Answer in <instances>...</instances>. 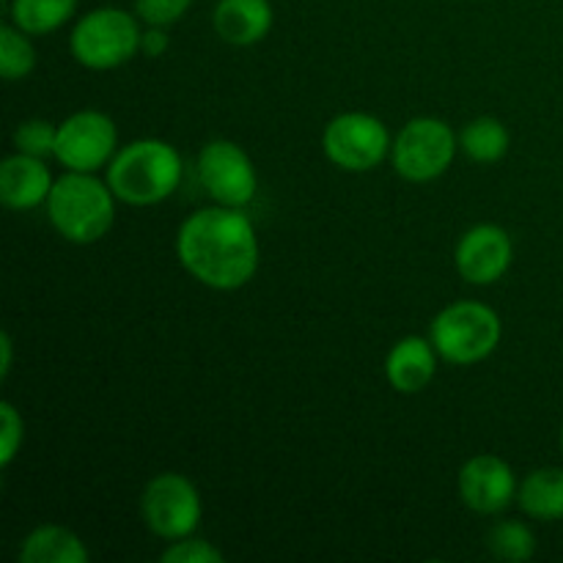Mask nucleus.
<instances>
[{"label":"nucleus","mask_w":563,"mask_h":563,"mask_svg":"<svg viewBox=\"0 0 563 563\" xmlns=\"http://www.w3.org/2000/svg\"><path fill=\"white\" fill-rule=\"evenodd\" d=\"M179 262L198 284L218 291L242 289L258 269V236L236 207L198 209L176 234Z\"/></svg>","instance_id":"1"},{"label":"nucleus","mask_w":563,"mask_h":563,"mask_svg":"<svg viewBox=\"0 0 563 563\" xmlns=\"http://www.w3.org/2000/svg\"><path fill=\"white\" fill-rule=\"evenodd\" d=\"M181 181V157L170 143L141 137L115 152L108 165V185L130 207H154L176 192Z\"/></svg>","instance_id":"2"},{"label":"nucleus","mask_w":563,"mask_h":563,"mask_svg":"<svg viewBox=\"0 0 563 563\" xmlns=\"http://www.w3.org/2000/svg\"><path fill=\"white\" fill-rule=\"evenodd\" d=\"M115 201L108 181H99L93 174L66 170L55 179L47 198V218L64 240L75 245L99 242L115 220Z\"/></svg>","instance_id":"3"},{"label":"nucleus","mask_w":563,"mask_h":563,"mask_svg":"<svg viewBox=\"0 0 563 563\" xmlns=\"http://www.w3.org/2000/svg\"><path fill=\"white\" fill-rule=\"evenodd\" d=\"M504 335L500 317L484 302L462 300L432 319L429 339L440 357L454 366H473L493 355Z\"/></svg>","instance_id":"4"},{"label":"nucleus","mask_w":563,"mask_h":563,"mask_svg":"<svg viewBox=\"0 0 563 563\" xmlns=\"http://www.w3.org/2000/svg\"><path fill=\"white\" fill-rule=\"evenodd\" d=\"M141 25L124 9H93L71 27L69 47L80 66L108 71L141 53Z\"/></svg>","instance_id":"5"},{"label":"nucleus","mask_w":563,"mask_h":563,"mask_svg":"<svg viewBox=\"0 0 563 563\" xmlns=\"http://www.w3.org/2000/svg\"><path fill=\"white\" fill-rule=\"evenodd\" d=\"M456 154V135L445 121L421 115L401 126L390 157L394 168L407 181H432L451 168Z\"/></svg>","instance_id":"6"},{"label":"nucleus","mask_w":563,"mask_h":563,"mask_svg":"<svg viewBox=\"0 0 563 563\" xmlns=\"http://www.w3.org/2000/svg\"><path fill=\"white\" fill-rule=\"evenodd\" d=\"M141 515L154 537L176 542L196 533L203 515L201 495L181 473H159L143 489Z\"/></svg>","instance_id":"7"},{"label":"nucleus","mask_w":563,"mask_h":563,"mask_svg":"<svg viewBox=\"0 0 563 563\" xmlns=\"http://www.w3.org/2000/svg\"><path fill=\"white\" fill-rule=\"evenodd\" d=\"M324 157L341 170L366 174L377 168L394 148L390 132L372 113H341L324 126L322 135Z\"/></svg>","instance_id":"8"},{"label":"nucleus","mask_w":563,"mask_h":563,"mask_svg":"<svg viewBox=\"0 0 563 563\" xmlns=\"http://www.w3.org/2000/svg\"><path fill=\"white\" fill-rule=\"evenodd\" d=\"M115 152H119V132H115L113 119L99 110H77L58 124L53 157L66 170L93 174L110 165Z\"/></svg>","instance_id":"9"},{"label":"nucleus","mask_w":563,"mask_h":563,"mask_svg":"<svg viewBox=\"0 0 563 563\" xmlns=\"http://www.w3.org/2000/svg\"><path fill=\"white\" fill-rule=\"evenodd\" d=\"M198 179L207 196L223 207H247L256 198L258 176L253 159L234 141H209L198 154Z\"/></svg>","instance_id":"10"},{"label":"nucleus","mask_w":563,"mask_h":563,"mask_svg":"<svg viewBox=\"0 0 563 563\" xmlns=\"http://www.w3.org/2000/svg\"><path fill=\"white\" fill-rule=\"evenodd\" d=\"M515 258V245L506 229L495 223H478L460 240L454 253L456 273L476 286H489L506 275Z\"/></svg>","instance_id":"11"},{"label":"nucleus","mask_w":563,"mask_h":563,"mask_svg":"<svg viewBox=\"0 0 563 563\" xmlns=\"http://www.w3.org/2000/svg\"><path fill=\"white\" fill-rule=\"evenodd\" d=\"M517 478L511 465L495 454H478L460 471L462 504L476 515H500L517 498Z\"/></svg>","instance_id":"12"},{"label":"nucleus","mask_w":563,"mask_h":563,"mask_svg":"<svg viewBox=\"0 0 563 563\" xmlns=\"http://www.w3.org/2000/svg\"><path fill=\"white\" fill-rule=\"evenodd\" d=\"M55 179L42 157L16 152L0 165V201L14 212H27L47 203Z\"/></svg>","instance_id":"13"},{"label":"nucleus","mask_w":563,"mask_h":563,"mask_svg":"<svg viewBox=\"0 0 563 563\" xmlns=\"http://www.w3.org/2000/svg\"><path fill=\"white\" fill-rule=\"evenodd\" d=\"M438 355L432 339L407 335L385 357V377L399 394H421L438 374Z\"/></svg>","instance_id":"14"},{"label":"nucleus","mask_w":563,"mask_h":563,"mask_svg":"<svg viewBox=\"0 0 563 563\" xmlns=\"http://www.w3.org/2000/svg\"><path fill=\"white\" fill-rule=\"evenodd\" d=\"M212 27L225 44L251 47L258 44L273 27L269 0H218L212 11Z\"/></svg>","instance_id":"15"},{"label":"nucleus","mask_w":563,"mask_h":563,"mask_svg":"<svg viewBox=\"0 0 563 563\" xmlns=\"http://www.w3.org/2000/svg\"><path fill=\"white\" fill-rule=\"evenodd\" d=\"M22 563H86L88 550L75 531L64 526H38L20 548Z\"/></svg>","instance_id":"16"},{"label":"nucleus","mask_w":563,"mask_h":563,"mask_svg":"<svg viewBox=\"0 0 563 563\" xmlns=\"http://www.w3.org/2000/svg\"><path fill=\"white\" fill-rule=\"evenodd\" d=\"M517 504L533 520H563V467L533 471L517 489Z\"/></svg>","instance_id":"17"},{"label":"nucleus","mask_w":563,"mask_h":563,"mask_svg":"<svg viewBox=\"0 0 563 563\" xmlns=\"http://www.w3.org/2000/svg\"><path fill=\"white\" fill-rule=\"evenodd\" d=\"M75 9L77 0H11L9 14L11 22L27 36H44L71 20Z\"/></svg>","instance_id":"18"},{"label":"nucleus","mask_w":563,"mask_h":563,"mask_svg":"<svg viewBox=\"0 0 563 563\" xmlns=\"http://www.w3.org/2000/svg\"><path fill=\"white\" fill-rule=\"evenodd\" d=\"M462 152L476 163H498L509 152V130L493 115L473 119L462 130Z\"/></svg>","instance_id":"19"},{"label":"nucleus","mask_w":563,"mask_h":563,"mask_svg":"<svg viewBox=\"0 0 563 563\" xmlns=\"http://www.w3.org/2000/svg\"><path fill=\"white\" fill-rule=\"evenodd\" d=\"M33 66H36V49H33L27 33L20 31L14 22L0 27V75L3 80H22L31 75Z\"/></svg>","instance_id":"20"},{"label":"nucleus","mask_w":563,"mask_h":563,"mask_svg":"<svg viewBox=\"0 0 563 563\" xmlns=\"http://www.w3.org/2000/svg\"><path fill=\"white\" fill-rule=\"evenodd\" d=\"M489 550H493L495 559L520 563L528 561L533 553H537V539H533V531L520 520H504L489 531L487 539Z\"/></svg>","instance_id":"21"},{"label":"nucleus","mask_w":563,"mask_h":563,"mask_svg":"<svg viewBox=\"0 0 563 563\" xmlns=\"http://www.w3.org/2000/svg\"><path fill=\"white\" fill-rule=\"evenodd\" d=\"M55 137H58V126L53 121L27 119L14 130V146L16 152L44 159L55 154Z\"/></svg>","instance_id":"22"},{"label":"nucleus","mask_w":563,"mask_h":563,"mask_svg":"<svg viewBox=\"0 0 563 563\" xmlns=\"http://www.w3.org/2000/svg\"><path fill=\"white\" fill-rule=\"evenodd\" d=\"M25 440V423L11 401L0 405V467H9L16 460Z\"/></svg>","instance_id":"23"},{"label":"nucleus","mask_w":563,"mask_h":563,"mask_svg":"<svg viewBox=\"0 0 563 563\" xmlns=\"http://www.w3.org/2000/svg\"><path fill=\"white\" fill-rule=\"evenodd\" d=\"M225 555L207 539H176L163 553V563H223Z\"/></svg>","instance_id":"24"},{"label":"nucleus","mask_w":563,"mask_h":563,"mask_svg":"<svg viewBox=\"0 0 563 563\" xmlns=\"http://www.w3.org/2000/svg\"><path fill=\"white\" fill-rule=\"evenodd\" d=\"M192 0H135V14L146 25L168 27L190 11Z\"/></svg>","instance_id":"25"},{"label":"nucleus","mask_w":563,"mask_h":563,"mask_svg":"<svg viewBox=\"0 0 563 563\" xmlns=\"http://www.w3.org/2000/svg\"><path fill=\"white\" fill-rule=\"evenodd\" d=\"M168 44L170 38L168 33H165V27L148 25L141 36V53L148 55V58H159V55H165Z\"/></svg>","instance_id":"26"},{"label":"nucleus","mask_w":563,"mask_h":563,"mask_svg":"<svg viewBox=\"0 0 563 563\" xmlns=\"http://www.w3.org/2000/svg\"><path fill=\"white\" fill-rule=\"evenodd\" d=\"M11 355H14V344H11V335L3 333L0 335V374L9 377L11 372Z\"/></svg>","instance_id":"27"},{"label":"nucleus","mask_w":563,"mask_h":563,"mask_svg":"<svg viewBox=\"0 0 563 563\" xmlns=\"http://www.w3.org/2000/svg\"><path fill=\"white\" fill-rule=\"evenodd\" d=\"M561 451H563V427H561Z\"/></svg>","instance_id":"28"}]
</instances>
